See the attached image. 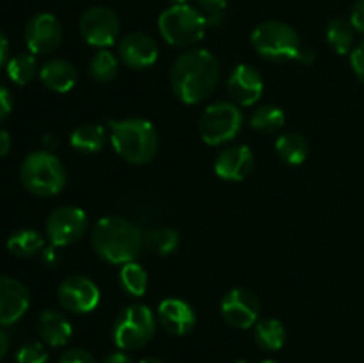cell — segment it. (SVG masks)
Instances as JSON below:
<instances>
[{
	"mask_svg": "<svg viewBox=\"0 0 364 363\" xmlns=\"http://www.w3.org/2000/svg\"><path fill=\"white\" fill-rule=\"evenodd\" d=\"M220 80V64L212 52L194 48L181 53L171 70V88L176 98L196 105L215 91Z\"/></svg>",
	"mask_w": 364,
	"mask_h": 363,
	"instance_id": "1",
	"label": "cell"
},
{
	"mask_svg": "<svg viewBox=\"0 0 364 363\" xmlns=\"http://www.w3.org/2000/svg\"><path fill=\"white\" fill-rule=\"evenodd\" d=\"M91 246L96 255L109 263L124 265L135 262L144 246L141 228L121 216H105L95 224Z\"/></svg>",
	"mask_w": 364,
	"mask_h": 363,
	"instance_id": "2",
	"label": "cell"
},
{
	"mask_svg": "<svg viewBox=\"0 0 364 363\" xmlns=\"http://www.w3.org/2000/svg\"><path fill=\"white\" fill-rule=\"evenodd\" d=\"M109 139L117 155L130 164H148L159 152L156 128L144 117L110 121Z\"/></svg>",
	"mask_w": 364,
	"mask_h": 363,
	"instance_id": "3",
	"label": "cell"
},
{
	"mask_svg": "<svg viewBox=\"0 0 364 363\" xmlns=\"http://www.w3.org/2000/svg\"><path fill=\"white\" fill-rule=\"evenodd\" d=\"M23 187L31 194L48 198L60 192L66 185V169L63 162L50 152H32L20 167Z\"/></svg>",
	"mask_w": 364,
	"mask_h": 363,
	"instance_id": "4",
	"label": "cell"
},
{
	"mask_svg": "<svg viewBox=\"0 0 364 363\" xmlns=\"http://www.w3.org/2000/svg\"><path fill=\"white\" fill-rule=\"evenodd\" d=\"M208 23L201 11L188 4H174L159 18L162 38L173 46H191L205 38Z\"/></svg>",
	"mask_w": 364,
	"mask_h": 363,
	"instance_id": "5",
	"label": "cell"
},
{
	"mask_svg": "<svg viewBox=\"0 0 364 363\" xmlns=\"http://www.w3.org/2000/svg\"><path fill=\"white\" fill-rule=\"evenodd\" d=\"M252 46L263 59L274 63L297 60L302 45L294 27L283 21H263L251 36Z\"/></svg>",
	"mask_w": 364,
	"mask_h": 363,
	"instance_id": "6",
	"label": "cell"
},
{
	"mask_svg": "<svg viewBox=\"0 0 364 363\" xmlns=\"http://www.w3.org/2000/svg\"><path fill=\"white\" fill-rule=\"evenodd\" d=\"M156 330L155 315L146 305H130L121 310L112 327L114 342L123 351H135L148 344Z\"/></svg>",
	"mask_w": 364,
	"mask_h": 363,
	"instance_id": "7",
	"label": "cell"
},
{
	"mask_svg": "<svg viewBox=\"0 0 364 363\" xmlns=\"http://www.w3.org/2000/svg\"><path fill=\"white\" fill-rule=\"evenodd\" d=\"M242 121L244 117L237 103H212L199 117V134L208 146L224 144L237 137L242 130Z\"/></svg>",
	"mask_w": 364,
	"mask_h": 363,
	"instance_id": "8",
	"label": "cell"
},
{
	"mask_svg": "<svg viewBox=\"0 0 364 363\" xmlns=\"http://www.w3.org/2000/svg\"><path fill=\"white\" fill-rule=\"evenodd\" d=\"M80 36L92 46H110L121 32L119 16L110 7L96 6L85 11L78 23Z\"/></svg>",
	"mask_w": 364,
	"mask_h": 363,
	"instance_id": "9",
	"label": "cell"
},
{
	"mask_svg": "<svg viewBox=\"0 0 364 363\" xmlns=\"http://www.w3.org/2000/svg\"><path fill=\"white\" fill-rule=\"evenodd\" d=\"M87 230V214L80 206H60L46 219V235L53 248L70 246Z\"/></svg>",
	"mask_w": 364,
	"mask_h": 363,
	"instance_id": "10",
	"label": "cell"
},
{
	"mask_svg": "<svg viewBox=\"0 0 364 363\" xmlns=\"http://www.w3.org/2000/svg\"><path fill=\"white\" fill-rule=\"evenodd\" d=\"M259 310L262 305L258 298L247 288H231L220 301L223 319L237 330H249L255 326L259 319Z\"/></svg>",
	"mask_w": 364,
	"mask_h": 363,
	"instance_id": "11",
	"label": "cell"
},
{
	"mask_svg": "<svg viewBox=\"0 0 364 363\" xmlns=\"http://www.w3.org/2000/svg\"><path fill=\"white\" fill-rule=\"evenodd\" d=\"M25 41L31 53H52L63 41V25L50 13L36 14L28 20L25 28Z\"/></svg>",
	"mask_w": 364,
	"mask_h": 363,
	"instance_id": "12",
	"label": "cell"
},
{
	"mask_svg": "<svg viewBox=\"0 0 364 363\" xmlns=\"http://www.w3.org/2000/svg\"><path fill=\"white\" fill-rule=\"evenodd\" d=\"M59 302L73 313H89L100 305V288L85 276H70L59 285Z\"/></svg>",
	"mask_w": 364,
	"mask_h": 363,
	"instance_id": "13",
	"label": "cell"
},
{
	"mask_svg": "<svg viewBox=\"0 0 364 363\" xmlns=\"http://www.w3.org/2000/svg\"><path fill=\"white\" fill-rule=\"evenodd\" d=\"M228 93L237 105H255L263 95L262 73L251 64H238L228 77Z\"/></svg>",
	"mask_w": 364,
	"mask_h": 363,
	"instance_id": "14",
	"label": "cell"
},
{
	"mask_svg": "<svg viewBox=\"0 0 364 363\" xmlns=\"http://www.w3.org/2000/svg\"><path fill=\"white\" fill-rule=\"evenodd\" d=\"M31 295L21 281L0 276V326H11L27 313Z\"/></svg>",
	"mask_w": 364,
	"mask_h": 363,
	"instance_id": "15",
	"label": "cell"
},
{
	"mask_svg": "<svg viewBox=\"0 0 364 363\" xmlns=\"http://www.w3.org/2000/svg\"><path fill=\"white\" fill-rule=\"evenodd\" d=\"M119 57L132 70H146L159 59V46L144 32H130L119 43Z\"/></svg>",
	"mask_w": 364,
	"mask_h": 363,
	"instance_id": "16",
	"label": "cell"
},
{
	"mask_svg": "<svg viewBox=\"0 0 364 363\" xmlns=\"http://www.w3.org/2000/svg\"><path fill=\"white\" fill-rule=\"evenodd\" d=\"M252 167H255V155L245 144H235L223 149L213 164L217 177L228 182H242L251 174Z\"/></svg>",
	"mask_w": 364,
	"mask_h": 363,
	"instance_id": "17",
	"label": "cell"
},
{
	"mask_svg": "<svg viewBox=\"0 0 364 363\" xmlns=\"http://www.w3.org/2000/svg\"><path fill=\"white\" fill-rule=\"evenodd\" d=\"M156 319L167 333L174 337H183L191 333L196 326V312L187 301L178 298L164 299L156 310Z\"/></svg>",
	"mask_w": 364,
	"mask_h": 363,
	"instance_id": "18",
	"label": "cell"
},
{
	"mask_svg": "<svg viewBox=\"0 0 364 363\" xmlns=\"http://www.w3.org/2000/svg\"><path fill=\"white\" fill-rule=\"evenodd\" d=\"M38 333L45 344L52 347H63L70 342L73 327L63 313L55 310H45L38 319Z\"/></svg>",
	"mask_w": 364,
	"mask_h": 363,
	"instance_id": "19",
	"label": "cell"
},
{
	"mask_svg": "<svg viewBox=\"0 0 364 363\" xmlns=\"http://www.w3.org/2000/svg\"><path fill=\"white\" fill-rule=\"evenodd\" d=\"M43 84L55 93H68L77 84L78 73L71 63L64 59H53L46 63L39 71Z\"/></svg>",
	"mask_w": 364,
	"mask_h": 363,
	"instance_id": "20",
	"label": "cell"
},
{
	"mask_svg": "<svg viewBox=\"0 0 364 363\" xmlns=\"http://www.w3.org/2000/svg\"><path fill=\"white\" fill-rule=\"evenodd\" d=\"M276 152L281 160H284L290 166H299L308 159L309 144L304 135L297 134V132H287V134L277 137Z\"/></svg>",
	"mask_w": 364,
	"mask_h": 363,
	"instance_id": "21",
	"label": "cell"
},
{
	"mask_svg": "<svg viewBox=\"0 0 364 363\" xmlns=\"http://www.w3.org/2000/svg\"><path fill=\"white\" fill-rule=\"evenodd\" d=\"M71 146L80 153H96L105 146V128L95 123H84L73 130L70 137Z\"/></svg>",
	"mask_w": 364,
	"mask_h": 363,
	"instance_id": "22",
	"label": "cell"
},
{
	"mask_svg": "<svg viewBox=\"0 0 364 363\" xmlns=\"http://www.w3.org/2000/svg\"><path fill=\"white\" fill-rule=\"evenodd\" d=\"M326 38L331 48L340 56H347L352 52L355 41V28L352 27L350 20L334 18L329 21L326 28Z\"/></svg>",
	"mask_w": 364,
	"mask_h": 363,
	"instance_id": "23",
	"label": "cell"
},
{
	"mask_svg": "<svg viewBox=\"0 0 364 363\" xmlns=\"http://www.w3.org/2000/svg\"><path fill=\"white\" fill-rule=\"evenodd\" d=\"M256 344L267 351H279L287 340V330L283 322L277 319L258 320L255 326Z\"/></svg>",
	"mask_w": 364,
	"mask_h": 363,
	"instance_id": "24",
	"label": "cell"
},
{
	"mask_svg": "<svg viewBox=\"0 0 364 363\" xmlns=\"http://www.w3.org/2000/svg\"><path fill=\"white\" fill-rule=\"evenodd\" d=\"M45 248V241H43L41 235L36 230H18L7 238V249L9 253H13L14 256H20V258H28V256L38 255L41 249Z\"/></svg>",
	"mask_w": 364,
	"mask_h": 363,
	"instance_id": "25",
	"label": "cell"
},
{
	"mask_svg": "<svg viewBox=\"0 0 364 363\" xmlns=\"http://www.w3.org/2000/svg\"><path fill=\"white\" fill-rule=\"evenodd\" d=\"M121 287L134 298H141L148 290V273L137 262H128L121 267Z\"/></svg>",
	"mask_w": 364,
	"mask_h": 363,
	"instance_id": "26",
	"label": "cell"
},
{
	"mask_svg": "<svg viewBox=\"0 0 364 363\" xmlns=\"http://www.w3.org/2000/svg\"><path fill=\"white\" fill-rule=\"evenodd\" d=\"M89 71L96 82L107 84L116 78L117 71H119V60L109 50H100L92 56L91 63H89Z\"/></svg>",
	"mask_w": 364,
	"mask_h": 363,
	"instance_id": "27",
	"label": "cell"
},
{
	"mask_svg": "<svg viewBox=\"0 0 364 363\" xmlns=\"http://www.w3.org/2000/svg\"><path fill=\"white\" fill-rule=\"evenodd\" d=\"M144 242L156 255L167 256L180 248V233L174 228H155L146 235Z\"/></svg>",
	"mask_w": 364,
	"mask_h": 363,
	"instance_id": "28",
	"label": "cell"
},
{
	"mask_svg": "<svg viewBox=\"0 0 364 363\" xmlns=\"http://www.w3.org/2000/svg\"><path fill=\"white\" fill-rule=\"evenodd\" d=\"M284 121H287V116L283 109L276 105H263L251 116V127L262 134H272L283 128Z\"/></svg>",
	"mask_w": 364,
	"mask_h": 363,
	"instance_id": "29",
	"label": "cell"
},
{
	"mask_svg": "<svg viewBox=\"0 0 364 363\" xmlns=\"http://www.w3.org/2000/svg\"><path fill=\"white\" fill-rule=\"evenodd\" d=\"M36 57L32 53H18L7 63V75L18 85H27L36 77Z\"/></svg>",
	"mask_w": 364,
	"mask_h": 363,
	"instance_id": "30",
	"label": "cell"
},
{
	"mask_svg": "<svg viewBox=\"0 0 364 363\" xmlns=\"http://www.w3.org/2000/svg\"><path fill=\"white\" fill-rule=\"evenodd\" d=\"M48 352L41 342H28L18 351L16 363H46Z\"/></svg>",
	"mask_w": 364,
	"mask_h": 363,
	"instance_id": "31",
	"label": "cell"
},
{
	"mask_svg": "<svg viewBox=\"0 0 364 363\" xmlns=\"http://www.w3.org/2000/svg\"><path fill=\"white\" fill-rule=\"evenodd\" d=\"M203 14L206 18V23L217 27L224 20V9L228 6V0H198Z\"/></svg>",
	"mask_w": 364,
	"mask_h": 363,
	"instance_id": "32",
	"label": "cell"
},
{
	"mask_svg": "<svg viewBox=\"0 0 364 363\" xmlns=\"http://www.w3.org/2000/svg\"><path fill=\"white\" fill-rule=\"evenodd\" d=\"M350 66L354 70L355 77L364 84V41L359 43L350 52Z\"/></svg>",
	"mask_w": 364,
	"mask_h": 363,
	"instance_id": "33",
	"label": "cell"
},
{
	"mask_svg": "<svg viewBox=\"0 0 364 363\" xmlns=\"http://www.w3.org/2000/svg\"><path fill=\"white\" fill-rule=\"evenodd\" d=\"M59 363H96L91 352L84 349H70L59 358Z\"/></svg>",
	"mask_w": 364,
	"mask_h": 363,
	"instance_id": "34",
	"label": "cell"
},
{
	"mask_svg": "<svg viewBox=\"0 0 364 363\" xmlns=\"http://www.w3.org/2000/svg\"><path fill=\"white\" fill-rule=\"evenodd\" d=\"M350 23L355 28V32L364 34V0H358L354 4V7H352Z\"/></svg>",
	"mask_w": 364,
	"mask_h": 363,
	"instance_id": "35",
	"label": "cell"
},
{
	"mask_svg": "<svg viewBox=\"0 0 364 363\" xmlns=\"http://www.w3.org/2000/svg\"><path fill=\"white\" fill-rule=\"evenodd\" d=\"M11 110H13V100H11L9 91L0 85V121L6 120Z\"/></svg>",
	"mask_w": 364,
	"mask_h": 363,
	"instance_id": "36",
	"label": "cell"
},
{
	"mask_svg": "<svg viewBox=\"0 0 364 363\" xmlns=\"http://www.w3.org/2000/svg\"><path fill=\"white\" fill-rule=\"evenodd\" d=\"M11 149V135L7 130L0 128V157H6Z\"/></svg>",
	"mask_w": 364,
	"mask_h": 363,
	"instance_id": "37",
	"label": "cell"
},
{
	"mask_svg": "<svg viewBox=\"0 0 364 363\" xmlns=\"http://www.w3.org/2000/svg\"><path fill=\"white\" fill-rule=\"evenodd\" d=\"M102 363H134L130 356L127 352H112V354L107 356Z\"/></svg>",
	"mask_w": 364,
	"mask_h": 363,
	"instance_id": "38",
	"label": "cell"
},
{
	"mask_svg": "<svg viewBox=\"0 0 364 363\" xmlns=\"http://www.w3.org/2000/svg\"><path fill=\"white\" fill-rule=\"evenodd\" d=\"M297 60H299V63H302V64H311L313 60H315V52L302 46V50H301V53H299Z\"/></svg>",
	"mask_w": 364,
	"mask_h": 363,
	"instance_id": "39",
	"label": "cell"
},
{
	"mask_svg": "<svg viewBox=\"0 0 364 363\" xmlns=\"http://www.w3.org/2000/svg\"><path fill=\"white\" fill-rule=\"evenodd\" d=\"M7 50H9V43H7L6 34L0 31V66L6 63V57H7Z\"/></svg>",
	"mask_w": 364,
	"mask_h": 363,
	"instance_id": "40",
	"label": "cell"
},
{
	"mask_svg": "<svg viewBox=\"0 0 364 363\" xmlns=\"http://www.w3.org/2000/svg\"><path fill=\"white\" fill-rule=\"evenodd\" d=\"M7 349H9V340H7V335L0 330V359L7 354Z\"/></svg>",
	"mask_w": 364,
	"mask_h": 363,
	"instance_id": "41",
	"label": "cell"
},
{
	"mask_svg": "<svg viewBox=\"0 0 364 363\" xmlns=\"http://www.w3.org/2000/svg\"><path fill=\"white\" fill-rule=\"evenodd\" d=\"M43 260H45L46 265H53V263L57 262V255L55 251L52 249H45V253H43Z\"/></svg>",
	"mask_w": 364,
	"mask_h": 363,
	"instance_id": "42",
	"label": "cell"
},
{
	"mask_svg": "<svg viewBox=\"0 0 364 363\" xmlns=\"http://www.w3.org/2000/svg\"><path fill=\"white\" fill-rule=\"evenodd\" d=\"M141 363H164V362L159 358H146V359H142Z\"/></svg>",
	"mask_w": 364,
	"mask_h": 363,
	"instance_id": "43",
	"label": "cell"
},
{
	"mask_svg": "<svg viewBox=\"0 0 364 363\" xmlns=\"http://www.w3.org/2000/svg\"><path fill=\"white\" fill-rule=\"evenodd\" d=\"M171 2H174V4H187L188 0H171Z\"/></svg>",
	"mask_w": 364,
	"mask_h": 363,
	"instance_id": "44",
	"label": "cell"
},
{
	"mask_svg": "<svg viewBox=\"0 0 364 363\" xmlns=\"http://www.w3.org/2000/svg\"><path fill=\"white\" fill-rule=\"evenodd\" d=\"M262 363H279V362H274V359H265V362H262Z\"/></svg>",
	"mask_w": 364,
	"mask_h": 363,
	"instance_id": "45",
	"label": "cell"
}]
</instances>
